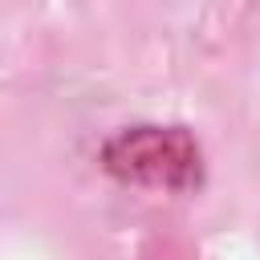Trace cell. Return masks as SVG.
<instances>
[{
  "label": "cell",
  "instance_id": "obj_1",
  "mask_svg": "<svg viewBox=\"0 0 260 260\" xmlns=\"http://www.w3.org/2000/svg\"><path fill=\"white\" fill-rule=\"evenodd\" d=\"M102 167L130 187L195 191L203 183V150L183 126H126L102 146Z\"/></svg>",
  "mask_w": 260,
  "mask_h": 260
}]
</instances>
